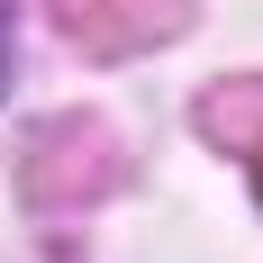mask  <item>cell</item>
<instances>
[{"instance_id":"cell-1","label":"cell","mask_w":263,"mask_h":263,"mask_svg":"<svg viewBox=\"0 0 263 263\" xmlns=\"http://www.w3.org/2000/svg\"><path fill=\"white\" fill-rule=\"evenodd\" d=\"M0 82H9V9H0Z\"/></svg>"},{"instance_id":"cell-2","label":"cell","mask_w":263,"mask_h":263,"mask_svg":"<svg viewBox=\"0 0 263 263\" xmlns=\"http://www.w3.org/2000/svg\"><path fill=\"white\" fill-rule=\"evenodd\" d=\"M245 145H254V173H263V136H245Z\"/></svg>"}]
</instances>
